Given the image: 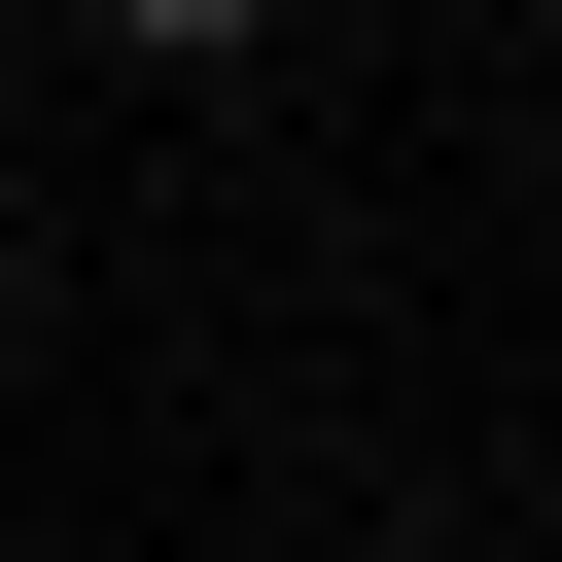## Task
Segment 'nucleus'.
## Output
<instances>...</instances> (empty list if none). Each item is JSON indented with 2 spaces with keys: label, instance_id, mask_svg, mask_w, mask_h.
<instances>
[{
  "label": "nucleus",
  "instance_id": "nucleus-1",
  "mask_svg": "<svg viewBox=\"0 0 562 562\" xmlns=\"http://www.w3.org/2000/svg\"><path fill=\"white\" fill-rule=\"evenodd\" d=\"M105 35H176V70H211V35H281V0H105Z\"/></svg>",
  "mask_w": 562,
  "mask_h": 562
}]
</instances>
